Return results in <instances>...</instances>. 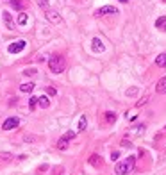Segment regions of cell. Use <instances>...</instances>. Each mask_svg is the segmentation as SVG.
Here are the masks:
<instances>
[{
  "label": "cell",
  "instance_id": "83f0119b",
  "mask_svg": "<svg viewBox=\"0 0 166 175\" xmlns=\"http://www.w3.org/2000/svg\"><path fill=\"white\" fill-rule=\"evenodd\" d=\"M118 157H120V152H113V154H111V159H113V161H116Z\"/></svg>",
  "mask_w": 166,
  "mask_h": 175
},
{
  "label": "cell",
  "instance_id": "4316f807",
  "mask_svg": "<svg viewBox=\"0 0 166 175\" xmlns=\"http://www.w3.org/2000/svg\"><path fill=\"white\" fill-rule=\"evenodd\" d=\"M146 102H148V96H143V98H141V100L137 102V107H139V105H145Z\"/></svg>",
  "mask_w": 166,
  "mask_h": 175
},
{
  "label": "cell",
  "instance_id": "603a6c76",
  "mask_svg": "<svg viewBox=\"0 0 166 175\" xmlns=\"http://www.w3.org/2000/svg\"><path fill=\"white\" fill-rule=\"evenodd\" d=\"M36 105H38V98H36V96H32V98L29 100V107H30V109H34Z\"/></svg>",
  "mask_w": 166,
  "mask_h": 175
},
{
  "label": "cell",
  "instance_id": "2e32d148",
  "mask_svg": "<svg viewBox=\"0 0 166 175\" xmlns=\"http://www.w3.org/2000/svg\"><path fill=\"white\" fill-rule=\"evenodd\" d=\"M100 159H102L100 155H96V154H95V155L89 157V164H93V166H100V163H102Z\"/></svg>",
  "mask_w": 166,
  "mask_h": 175
},
{
  "label": "cell",
  "instance_id": "ac0fdd59",
  "mask_svg": "<svg viewBox=\"0 0 166 175\" xmlns=\"http://www.w3.org/2000/svg\"><path fill=\"white\" fill-rule=\"evenodd\" d=\"M4 22H6V25H7L9 29H13V22H11V15H9L7 11H4Z\"/></svg>",
  "mask_w": 166,
  "mask_h": 175
},
{
  "label": "cell",
  "instance_id": "4dcf8cb0",
  "mask_svg": "<svg viewBox=\"0 0 166 175\" xmlns=\"http://www.w3.org/2000/svg\"><path fill=\"white\" fill-rule=\"evenodd\" d=\"M164 131H166V127H164Z\"/></svg>",
  "mask_w": 166,
  "mask_h": 175
},
{
  "label": "cell",
  "instance_id": "ba28073f",
  "mask_svg": "<svg viewBox=\"0 0 166 175\" xmlns=\"http://www.w3.org/2000/svg\"><path fill=\"white\" fill-rule=\"evenodd\" d=\"M34 82H25V84H22V86H20V91H22V93H32V91H34Z\"/></svg>",
  "mask_w": 166,
  "mask_h": 175
},
{
  "label": "cell",
  "instance_id": "9a60e30c",
  "mask_svg": "<svg viewBox=\"0 0 166 175\" xmlns=\"http://www.w3.org/2000/svg\"><path fill=\"white\" fill-rule=\"evenodd\" d=\"M86 127H87V118L82 114L80 120H79V129H77V131H86Z\"/></svg>",
  "mask_w": 166,
  "mask_h": 175
},
{
  "label": "cell",
  "instance_id": "cb8c5ba5",
  "mask_svg": "<svg viewBox=\"0 0 166 175\" xmlns=\"http://www.w3.org/2000/svg\"><path fill=\"white\" fill-rule=\"evenodd\" d=\"M38 4H39V7H41V9H45V11L48 9V0H39Z\"/></svg>",
  "mask_w": 166,
  "mask_h": 175
},
{
  "label": "cell",
  "instance_id": "f1b7e54d",
  "mask_svg": "<svg viewBox=\"0 0 166 175\" xmlns=\"http://www.w3.org/2000/svg\"><path fill=\"white\" fill-rule=\"evenodd\" d=\"M120 2H122V4H127V0H120Z\"/></svg>",
  "mask_w": 166,
  "mask_h": 175
},
{
  "label": "cell",
  "instance_id": "277c9868",
  "mask_svg": "<svg viewBox=\"0 0 166 175\" xmlns=\"http://www.w3.org/2000/svg\"><path fill=\"white\" fill-rule=\"evenodd\" d=\"M25 47H27V41H23V39H18V41H15V43L9 45L7 50L11 52V54H20V52L25 48Z\"/></svg>",
  "mask_w": 166,
  "mask_h": 175
},
{
  "label": "cell",
  "instance_id": "7402d4cb",
  "mask_svg": "<svg viewBox=\"0 0 166 175\" xmlns=\"http://www.w3.org/2000/svg\"><path fill=\"white\" fill-rule=\"evenodd\" d=\"M36 68H29V70H25V72H23V75H29V77H34V75H36Z\"/></svg>",
  "mask_w": 166,
  "mask_h": 175
},
{
  "label": "cell",
  "instance_id": "f546056e",
  "mask_svg": "<svg viewBox=\"0 0 166 175\" xmlns=\"http://www.w3.org/2000/svg\"><path fill=\"white\" fill-rule=\"evenodd\" d=\"M163 2H166V0H163Z\"/></svg>",
  "mask_w": 166,
  "mask_h": 175
},
{
  "label": "cell",
  "instance_id": "484cf974",
  "mask_svg": "<svg viewBox=\"0 0 166 175\" xmlns=\"http://www.w3.org/2000/svg\"><path fill=\"white\" fill-rule=\"evenodd\" d=\"M47 93H48V95H50V96H54V95H56V93H57V91H56V88L48 86V88H47Z\"/></svg>",
  "mask_w": 166,
  "mask_h": 175
},
{
  "label": "cell",
  "instance_id": "ffe728a7",
  "mask_svg": "<svg viewBox=\"0 0 166 175\" xmlns=\"http://www.w3.org/2000/svg\"><path fill=\"white\" fill-rule=\"evenodd\" d=\"M11 4L16 11H22V0H11Z\"/></svg>",
  "mask_w": 166,
  "mask_h": 175
},
{
  "label": "cell",
  "instance_id": "8fae6325",
  "mask_svg": "<svg viewBox=\"0 0 166 175\" xmlns=\"http://www.w3.org/2000/svg\"><path fill=\"white\" fill-rule=\"evenodd\" d=\"M155 65L159 68H166V52L164 54H159L157 57H155Z\"/></svg>",
  "mask_w": 166,
  "mask_h": 175
},
{
  "label": "cell",
  "instance_id": "3957f363",
  "mask_svg": "<svg viewBox=\"0 0 166 175\" xmlns=\"http://www.w3.org/2000/svg\"><path fill=\"white\" fill-rule=\"evenodd\" d=\"M18 125H20V120H18V118L16 116H9L7 120L2 123V129H4V131H13V129H16Z\"/></svg>",
  "mask_w": 166,
  "mask_h": 175
},
{
  "label": "cell",
  "instance_id": "44dd1931",
  "mask_svg": "<svg viewBox=\"0 0 166 175\" xmlns=\"http://www.w3.org/2000/svg\"><path fill=\"white\" fill-rule=\"evenodd\" d=\"M132 131H134V134H136V136H139V134H143V131H145V125H137V127H134Z\"/></svg>",
  "mask_w": 166,
  "mask_h": 175
},
{
  "label": "cell",
  "instance_id": "9c48e42d",
  "mask_svg": "<svg viewBox=\"0 0 166 175\" xmlns=\"http://www.w3.org/2000/svg\"><path fill=\"white\" fill-rule=\"evenodd\" d=\"M68 141H70V138L65 134V136L57 141V148H59V150H66V148H68Z\"/></svg>",
  "mask_w": 166,
  "mask_h": 175
},
{
  "label": "cell",
  "instance_id": "4fadbf2b",
  "mask_svg": "<svg viewBox=\"0 0 166 175\" xmlns=\"http://www.w3.org/2000/svg\"><path fill=\"white\" fill-rule=\"evenodd\" d=\"M155 91H157V93H166V77H163V79L157 82V86H155Z\"/></svg>",
  "mask_w": 166,
  "mask_h": 175
},
{
  "label": "cell",
  "instance_id": "7a4b0ae2",
  "mask_svg": "<svg viewBox=\"0 0 166 175\" xmlns=\"http://www.w3.org/2000/svg\"><path fill=\"white\" fill-rule=\"evenodd\" d=\"M48 68H50L52 73H63L66 68V59L63 57V56H52L50 59H48Z\"/></svg>",
  "mask_w": 166,
  "mask_h": 175
},
{
  "label": "cell",
  "instance_id": "e0dca14e",
  "mask_svg": "<svg viewBox=\"0 0 166 175\" xmlns=\"http://www.w3.org/2000/svg\"><path fill=\"white\" fill-rule=\"evenodd\" d=\"M105 122H107V123H114L116 122V113L107 111V113H105Z\"/></svg>",
  "mask_w": 166,
  "mask_h": 175
},
{
  "label": "cell",
  "instance_id": "5b68a950",
  "mask_svg": "<svg viewBox=\"0 0 166 175\" xmlns=\"http://www.w3.org/2000/svg\"><path fill=\"white\" fill-rule=\"evenodd\" d=\"M104 15H118V9L113 7V6H104V7L96 9L95 16H104Z\"/></svg>",
  "mask_w": 166,
  "mask_h": 175
},
{
  "label": "cell",
  "instance_id": "52a82bcc",
  "mask_svg": "<svg viewBox=\"0 0 166 175\" xmlns=\"http://www.w3.org/2000/svg\"><path fill=\"white\" fill-rule=\"evenodd\" d=\"M91 48H93V52H96V54H100V52L105 50V47H104V43H102V39H98V38H93V41H91Z\"/></svg>",
  "mask_w": 166,
  "mask_h": 175
},
{
  "label": "cell",
  "instance_id": "d6986e66",
  "mask_svg": "<svg viewBox=\"0 0 166 175\" xmlns=\"http://www.w3.org/2000/svg\"><path fill=\"white\" fill-rule=\"evenodd\" d=\"M125 95H127V96H136L137 95V88L132 86L130 89H127V91H125Z\"/></svg>",
  "mask_w": 166,
  "mask_h": 175
},
{
  "label": "cell",
  "instance_id": "d4e9b609",
  "mask_svg": "<svg viewBox=\"0 0 166 175\" xmlns=\"http://www.w3.org/2000/svg\"><path fill=\"white\" fill-rule=\"evenodd\" d=\"M0 159H4V161H9V159H13V155H11V154H0Z\"/></svg>",
  "mask_w": 166,
  "mask_h": 175
},
{
  "label": "cell",
  "instance_id": "8992f818",
  "mask_svg": "<svg viewBox=\"0 0 166 175\" xmlns=\"http://www.w3.org/2000/svg\"><path fill=\"white\" fill-rule=\"evenodd\" d=\"M47 20L52 23H61L63 22V18H61V15H59L57 11H50V9H47Z\"/></svg>",
  "mask_w": 166,
  "mask_h": 175
},
{
  "label": "cell",
  "instance_id": "30bf717a",
  "mask_svg": "<svg viewBox=\"0 0 166 175\" xmlns=\"http://www.w3.org/2000/svg\"><path fill=\"white\" fill-rule=\"evenodd\" d=\"M155 29L166 30V16H159L157 20H155Z\"/></svg>",
  "mask_w": 166,
  "mask_h": 175
},
{
  "label": "cell",
  "instance_id": "7c38bea8",
  "mask_svg": "<svg viewBox=\"0 0 166 175\" xmlns=\"http://www.w3.org/2000/svg\"><path fill=\"white\" fill-rule=\"evenodd\" d=\"M38 105H39V107H43V109H47V107L50 105V102H48V96H45V95L38 96Z\"/></svg>",
  "mask_w": 166,
  "mask_h": 175
},
{
  "label": "cell",
  "instance_id": "5bb4252c",
  "mask_svg": "<svg viewBox=\"0 0 166 175\" xmlns=\"http://www.w3.org/2000/svg\"><path fill=\"white\" fill-rule=\"evenodd\" d=\"M27 18H29V16H27V13H20V15H18V18H16V23H18L20 27H23V25H27Z\"/></svg>",
  "mask_w": 166,
  "mask_h": 175
},
{
  "label": "cell",
  "instance_id": "6da1fadb",
  "mask_svg": "<svg viewBox=\"0 0 166 175\" xmlns=\"http://www.w3.org/2000/svg\"><path fill=\"white\" fill-rule=\"evenodd\" d=\"M134 166H136V157H134V155H129L127 159L120 161L114 166V173L116 175H127L134 170Z\"/></svg>",
  "mask_w": 166,
  "mask_h": 175
}]
</instances>
